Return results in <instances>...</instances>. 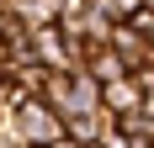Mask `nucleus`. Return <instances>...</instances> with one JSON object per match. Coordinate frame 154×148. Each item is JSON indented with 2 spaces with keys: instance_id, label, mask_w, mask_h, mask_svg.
<instances>
[{
  "instance_id": "obj_1",
  "label": "nucleus",
  "mask_w": 154,
  "mask_h": 148,
  "mask_svg": "<svg viewBox=\"0 0 154 148\" xmlns=\"http://www.w3.org/2000/svg\"><path fill=\"white\" fill-rule=\"evenodd\" d=\"M0 132L11 138V143H21V148H53V143H64V122L37 95H27L11 117H0Z\"/></svg>"
},
{
  "instance_id": "obj_2",
  "label": "nucleus",
  "mask_w": 154,
  "mask_h": 148,
  "mask_svg": "<svg viewBox=\"0 0 154 148\" xmlns=\"http://www.w3.org/2000/svg\"><path fill=\"white\" fill-rule=\"evenodd\" d=\"M101 111H112V117H138L143 111V90L133 85V74H122V79H112V85H101Z\"/></svg>"
},
{
  "instance_id": "obj_3",
  "label": "nucleus",
  "mask_w": 154,
  "mask_h": 148,
  "mask_svg": "<svg viewBox=\"0 0 154 148\" xmlns=\"http://www.w3.org/2000/svg\"><path fill=\"white\" fill-rule=\"evenodd\" d=\"M106 48H112V53L128 64V74L149 64V37H143L138 27H112V43H106Z\"/></svg>"
},
{
  "instance_id": "obj_4",
  "label": "nucleus",
  "mask_w": 154,
  "mask_h": 148,
  "mask_svg": "<svg viewBox=\"0 0 154 148\" xmlns=\"http://www.w3.org/2000/svg\"><path fill=\"white\" fill-rule=\"evenodd\" d=\"M80 74H91L96 85H112V79H122V74H128V64L117 58V53H112V48H96L91 58L80 64Z\"/></svg>"
},
{
  "instance_id": "obj_5",
  "label": "nucleus",
  "mask_w": 154,
  "mask_h": 148,
  "mask_svg": "<svg viewBox=\"0 0 154 148\" xmlns=\"http://www.w3.org/2000/svg\"><path fill=\"white\" fill-rule=\"evenodd\" d=\"M143 117H149V127H154V95H143Z\"/></svg>"
},
{
  "instance_id": "obj_6",
  "label": "nucleus",
  "mask_w": 154,
  "mask_h": 148,
  "mask_svg": "<svg viewBox=\"0 0 154 148\" xmlns=\"http://www.w3.org/2000/svg\"><path fill=\"white\" fill-rule=\"evenodd\" d=\"M0 148H21V143H11V138H5V132H0Z\"/></svg>"
},
{
  "instance_id": "obj_7",
  "label": "nucleus",
  "mask_w": 154,
  "mask_h": 148,
  "mask_svg": "<svg viewBox=\"0 0 154 148\" xmlns=\"http://www.w3.org/2000/svg\"><path fill=\"white\" fill-rule=\"evenodd\" d=\"M53 148H75V143H69V138H64V143H53Z\"/></svg>"
}]
</instances>
